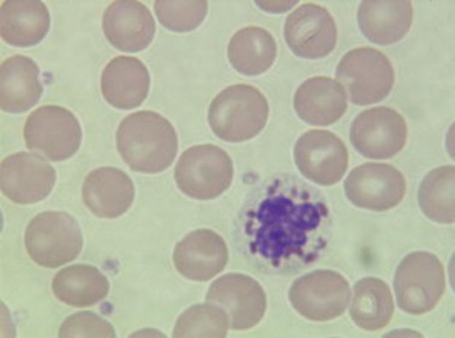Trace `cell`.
Returning <instances> with one entry per match:
<instances>
[{
  "mask_svg": "<svg viewBox=\"0 0 455 338\" xmlns=\"http://www.w3.org/2000/svg\"><path fill=\"white\" fill-rule=\"evenodd\" d=\"M329 216L317 192L277 184L250 213L248 248L272 269L308 264L324 247Z\"/></svg>",
  "mask_w": 455,
  "mask_h": 338,
  "instance_id": "cell-1",
  "label": "cell"
},
{
  "mask_svg": "<svg viewBox=\"0 0 455 338\" xmlns=\"http://www.w3.org/2000/svg\"><path fill=\"white\" fill-rule=\"evenodd\" d=\"M116 143L127 167L142 174L165 171L179 152L174 126L154 111L127 115L118 126Z\"/></svg>",
  "mask_w": 455,
  "mask_h": 338,
  "instance_id": "cell-2",
  "label": "cell"
},
{
  "mask_svg": "<svg viewBox=\"0 0 455 338\" xmlns=\"http://www.w3.org/2000/svg\"><path fill=\"white\" fill-rule=\"evenodd\" d=\"M209 126L220 139L247 142L260 135L268 119V102L251 85H232L222 90L209 106Z\"/></svg>",
  "mask_w": 455,
  "mask_h": 338,
  "instance_id": "cell-3",
  "label": "cell"
},
{
  "mask_svg": "<svg viewBox=\"0 0 455 338\" xmlns=\"http://www.w3.org/2000/svg\"><path fill=\"white\" fill-rule=\"evenodd\" d=\"M25 247L34 263L44 269H57L79 257L84 235L69 213L43 212L29 222Z\"/></svg>",
  "mask_w": 455,
  "mask_h": 338,
  "instance_id": "cell-4",
  "label": "cell"
},
{
  "mask_svg": "<svg viewBox=\"0 0 455 338\" xmlns=\"http://www.w3.org/2000/svg\"><path fill=\"white\" fill-rule=\"evenodd\" d=\"M397 305L406 314L423 315L435 310L445 294V271L436 255L418 251L403 258L395 276Z\"/></svg>",
  "mask_w": 455,
  "mask_h": 338,
  "instance_id": "cell-5",
  "label": "cell"
},
{
  "mask_svg": "<svg viewBox=\"0 0 455 338\" xmlns=\"http://www.w3.org/2000/svg\"><path fill=\"white\" fill-rule=\"evenodd\" d=\"M174 178L180 192L190 199L213 200L231 187L234 163L224 149L197 145L183 152L175 165Z\"/></svg>",
  "mask_w": 455,
  "mask_h": 338,
  "instance_id": "cell-6",
  "label": "cell"
},
{
  "mask_svg": "<svg viewBox=\"0 0 455 338\" xmlns=\"http://www.w3.org/2000/svg\"><path fill=\"white\" fill-rule=\"evenodd\" d=\"M336 78L350 101L371 106L386 99L395 86V67L379 50L359 47L341 58Z\"/></svg>",
  "mask_w": 455,
  "mask_h": 338,
  "instance_id": "cell-7",
  "label": "cell"
},
{
  "mask_svg": "<svg viewBox=\"0 0 455 338\" xmlns=\"http://www.w3.org/2000/svg\"><path fill=\"white\" fill-rule=\"evenodd\" d=\"M352 292L349 281L333 270H315L293 281L289 302L304 318L333 321L345 314Z\"/></svg>",
  "mask_w": 455,
  "mask_h": 338,
  "instance_id": "cell-8",
  "label": "cell"
},
{
  "mask_svg": "<svg viewBox=\"0 0 455 338\" xmlns=\"http://www.w3.org/2000/svg\"><path fill=\"white\" fill-rule=\"evenodd\" d=\"M24 139L36 151L53 162L70 160L82 142L81 124L72 111L59 106H44L29 114L24 126Z\"/></svg>",
  "mask_w": 455,
  "mask_h": 338,
  "instance_id": "cell-9",
  "label": "cell"
},
{
  "mask_svg": "<svg viewBox=\"0 0 455 338\" xmlns=\"http://www.w3.org/2000/svg\"><path fill=\"white\" fill-rule=\"evenodd\" d=\"M350 142L365 158L391 160L406 146V120L388 106L362 111L350 126Z\"/></svg>",
  "mask_w": 455,
  "mask_h": 338,
  "instance_id": "cell-10",
  "label": "cell"
},
{
  "mask_svg": "<svg viewBox=\"0 0 455 338\" xmlns=\"http://www.w3.org/2000/svg\"><path fill=\"white\" fill-rule=\"evenodd\" d=\"M345 193L356 208L387 212L397 208L406 196V179L388 163H363L346 178Z\"/></svg>",
  "mask_w": 455,
  "mask_h": 338,
  "instance_id": "cell-11",
  "label": "cell"
},
{
  "mask_svg": "<svg viewBox=\"0 0 455 338\" xmlns=\"http://www.w3.org/2000/svg\"><path fill=\"white\" fill-rule=\"evenodd\" d=\"M206 301L220 306L227 312L229 328L251 330L260 324L267 308L265 289L247 274H225L209 287Z\"/></svg>",
  "mask_w": 455,
  "mask_h": 338,
  "instance_id": "cell-12",
  "label": "cell"
},
{
  "mask_svg": "<svg viewBox=\"0 0 455 338\" xmlns=\"http://www.w3.org/2000/svg\"><path fill=\"white\" fill-rule=\"evenodd\" d=\"M293 158L305 178L320 184H338L349 167V152L339 136L327 130H309L298 139Z\"/></svg>",
  "mask_w": 455,
  "mask_h": 338,
  "instance_id": "cell-13",
  "label": "cell"
},
{
  "mask_svg": "<svg viewBox=\"0 0 455 338\" xmlns=\"http://www.w3.org/2000/svg\"><path fill=\"white\" fill-rule=\"evenodd\" d=\"M284 40L298 58L318 60L333 53L338 44V27L331 13L315 4L295 9L284 22Z\"/></svg>",
  "mask_w": 455,
  "mask_h": 338,
  "instance_id": "cell-14",
  "label": "cell"
},
{
  "mask_svg": "<svg viewBox=\"0 0 455 338\" xmlns=\"http://www.w3.org/2000/svg\"><path fill=\"white\" fill-rule=\"evenodd\" d=\"M56 184V169L41 156L20 152L2 161L0 187L18 204H34L50 196Z\"/></svg>",
  "mask_w": 455,
  "mask_h": 338,
  "instance_id": "cell-15",
  "label": "cell"
},
{
  "mask_svg": "<svg viewBox=\"0 0 455 338\" xmlns=\"http://www.w3.org/2000/svg\"><path fill=\"white\" fill-rule=\"evenodd\" d=\"M175 270L193 281H208L227 267V242L211 229H197L180 240L174 249Z\"/></svg>",
  "mask_w": 455,
  "mask_h": 338,
  "instance_id": "cell-16",
  "label": "cell"
},
{
  "mask_svg": "<svg viewBox=\"0 0 455 338\" xmlns=\"http://www.w3.org/2000/svg\"><path fill=\"white\" fill-rule=\"evenodd\" d=\"M102 29L113 47L124 53H138L151 45L156 24L145 4L134 0H117L106 9Z\"/></svg>",
  "mask_w": 455,
  "mask_h": 338,
  "instance_id": "cell-17",
  "label": "cell"
},
{
  "mask_svg": "<svg viewBox=\"0 0 455 338\" xmlns=\"http://www.w3.org/2000/svg\"><path fill=\"white\" fill-rule=\"evenodd\" d=\"M134 193L131 177L118 168H98L86 176L82 185L86 208L102 219L123 216L133 204Z\"/></svg>",
  "mask_w": 455,
  "mask_h": 338,
  "instance_id": "cell-18",
  "label": "cell"
},
{
  "mask_svg": "<svg viewBox=\"0 0 455 338\" xmlns=\"http://www.w3.org/2000/svg\"><path fill=\"white\" fill-rule=\"evenodd\" d=\"M151 76L142 61L118 56L106 66L101 76L102 97L117 110H134L149 94Z\"/></svg>",
  "mask_w": 455,
  "mask_h": 338,
  "instance_id": "cell-19",
  "label": "cell"
},
{
  "mask_svg": "<svg viewBox=\"0 0 455 338\" xmlns=\"http://www.w3.org/2000/svg\"><path fill=\"white\" fill-rule=\"evenodd\" d=\"M413 22V4L407 0H365L358 9L363 37L379 45L395 44L406 37Z\"/></svg>",
  "mask_w": 455,
  "mask_h": 338,
  "instance_id": "cell-20",
  "label": "cell"
},
{
  "mask_svg": "<svg viewBox=\"0 0 455 338\" xmlns=\"http://www.w3.org/2000/svg\"><path fill=\"white\" fill-rule=\"evenodd\" d=\"M293 108L302 122L313 126H330L347 111V95L338 81L314 76L298 88Z\"/></svg>",
  "mask_w": 455,
  "mask_h": 338,
  "instance_id": "cell-21",
  "label": "cell"
},
{
  "mask_svg": "<svg viewBox=\"0 0 455 338\" xmlns=\"http://www.w3.org/2000/svg\"><path fill=\"white\" fill-rule=\"evenodd\" d=\"M43 95L40 69L33 59L12 56L0 69V106L4 113L18 114L31 110Z\"/></svg>",
  "mask_w": 455,
  "mask_h": 338,
  "instance_id": "cell-22",
  "label": "cell"
},
{
  "mask_svg": "<svg viewBox=\"0 0 455 338\" xmlns=\"http://www.w3.org/2000/svg\"><path fill=\"white\" fill-rule=\"evenodd\" d=\"M50 12L40 0H8L0 8V34L15 47L40 44L49 34Z\"/></svg>",
  "mask_w": 455,
  "mask_h": 338,
  "instance_id": "cell-23",
  "label": "cell"
},
{
  "mask_svg": "<svg viewBox=\"0 0 455 338\" xmlns=\"http://www.w3.org/2000/svg\"><path fill=\"white\" fill-rule=\"evenodd\" d=\"M54 296L74 308H90L107 298L110 281L94 265L76 264L56 274L52 283Z\"/></svg>",
  "mask_w": 455,
  "mask_h": 338,
  "instance_id": "cell-24",
  "label": "cell"
},
{
  "mask_svg": "<svg viewBox=\"0 0 455 338\" xmlns=\"http://www.w3.org/2000/svg\"><path fill=\"white\" fill-rule=\"evenodd\" d=\"M277 44L272 34L260 27H245L228 45L232 67L244 76H259L267 72L276 60Z\"/></svg>",
  "mask_w": 455,
  "mask_h": 338,
  "instance_id": "cell-25",
  "label": "cell"
},
{
  "mask_svg": "<svg viewBox=\"0 0 455 338\" xmlns=\"http://www.w3.org/2000/svg\"><path fill=\"white\" fill-rule=\"evenodd\" d=\"M350 299V318L362 330H384L395 315L390 286L381 279H361L355 286L354 296Z\"/></svg>",
  "mask_w": 455,
  "mask_h": 338,
  "instance_id": "cell-26",
  "label": "cell"
},
{
  "mask_svg": "<svg viewBox=\"0 0 455 338\" xmlns=\"http://www.w3.org/2000/svg\"><path fill=\"white\" fill-rule=\"evenodd\" d=\"M454 193L455 168L445 165L432 169L419 187V206L423 215L436 224H454Z\"/></svg>",
  "mask_w": 455,
  "mask_h": 338,
  "instance_id": "cell-27",
  "label": "cell"
},
{
  "mask_svg": "<svg viewBox=\"0 0 455 338\" xmlns=\"http://www.w3.org/2000/svg\"><path fill=\"white\" fill-rule=\"evenodd\" d=\"M229 319L220 306L208 302L191 306L177 319L172 337L224 338L228 335Z\"/></svg>",
  "mask_w": 455,
  "mask_h": 338,
  "instance_id": "cell-28",
  "label": "cell"
},
{
  "mask_svg": "<svg viewBox=\"0 0 455 338\" xmlns=\"http://www.w3.org/2000/svg\"><path fill=\"white\" fill-rule=\"evenodd\" d=\"M209 4L206 0L155 2V12L159 22L174 33H190L199 28L208 15Z\"/></svg>",
  "mask_w": 455,
  "mask_h": 338,
  "instance_id": "cell-29",
  "label": "cell"
},
{
  "mask_svg": "<svg viewBox=\"0 0 455 338\" xmlns=\"http://www.w3.org/2000/svg\"><path fill=\"white\" fill-rule=\"evenodd\" d=\"M59 337L61 338H88V337H116V331L113 326L107 319L101 318L94 312H77L70 315L61 324L59 330Z\"/></svg>",
  "mask_w": 455,
  "mask_h": 338,
  "instance_id": "cell-30",
  "label": "cell"
}]
</instances>
